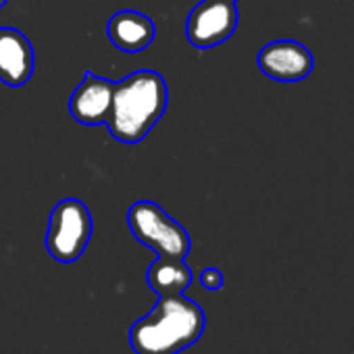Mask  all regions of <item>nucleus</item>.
I'll return each instance as SVG.
<instances>
[{"mask_svg": "<svg viewBox=\"0 0 354 354\" xmlns=\"http://www.w3.org/2000/svg\"><path fill=\"white\" fill-rule=\"evenodd\" d=\"M207 327L198 302L177 294L160 296L156 306L129 329V346L136 354H180L194 346Z\"/></svg>", "mask_w": 354, "mask_h": 354, "instance_id": "nucleus-1", "label": "nucleus"}, {"mask_svg": "<svg viewBox=\"0 0 354 354\" xmlns=\"http://www.w3.org/2000/svg\"><path fill=\"white\" fill-rule=\"evenodd\" d=\"M167 82L156 71H136L115 84L106 121L111 136L123 144L142 142L167 111Z\"/></svg>", "mask_w": 354, "mask_h": 354, "instance_id": "nucleus-2", "label": "nucleus"}, {"mask_svg": "<svg viewBox=\"0 0 354 354\" xmlns=\"http://www.w3.org/2000/svg\"><path fill=\"white\" fill-rule=\"evenodd\" d=\"M127 225L133 238L158 257L186 259L190 254L192 240L186 227L152 201L133 203L127 211Z\"/></svg>", "mask_w": 354, "mask_h": 354, "instance_id": "nucleus-3", "label": "nucleus"}, {"mask_svg": "<svg viewBox=\"0 0 354 354\" xmlns=\"http://www.w3.org/2000/svg\"><path fill=\"white\" fill-rule=\"evenodd\" d=\"M92 213L77 198L61 201L48 219L46 230V250L63 265L75 263L88 248L92 238Z\"/></svg>", "mask_w": 354, "mask_h": 354, "instance_id": "nucleus-4", "label": "nucleus"}, {"mask_svg": "<svg viewBox=\"0 0 354 354\" xmlns=\"http://www.w3.org/2000/svg\"><path fill=\"white\" fill-rule=\"evenodd\" d=\"M238 7L232 0H203L186 24L188 42L194 48H213L227 42L238 30Z\"/></svg>", "mask_w": 354, "mask_h": 354, "instance_id": "nucleus-5", "label": "nucleus"}, {"mask_svg": "<svg viewBox=\"0 0 354 354\" xmlns=\"http://www.w3.org/2000/svg\"><path fill=\"white\" fill-rule=\"evenodd\" d=\"M259 69L283 84H294L306 80L315 69L313 53L296 40H275L261 48L257 57Z\"/></svg>", "mask_w": 354, "mask_h": 354, "instance_id": "nucleus-6", "label": "nucleus"}, {"mask_svg": "<svg viewBox=\"0 0 354 354\" xmlns=\"http://www.w3.org/2000/svg\"><path fill=\"white\" fill-rule=\"evenodd\" d=\"M115 82L86 71L69 98V113L82 125H102L111 117Z\"/></svg>", "mask_w": 354, "mask_h": 354, "instance_id": "nucleus-7", "label": "nucleus"}, {"mask_svg": "<svg viewBox=\"0 0 354 354\" xmlns=\"http://www.w3.org/2000/svg\"><path fill=\"white\" fill-rule=\"evenodd\" d=\"M34 48L15 28H0V82L9 88L26 86L34 75Z\"/></svg>", "mask_w": 354, "mask_h": 354, "instance_id": "nucleus-8", "label": "nucleus"}, {"mask_svg": "<svg viewBox=\"0 0 354 354\" xmlns=\"http://www.w3.org/2000/svg\"><path fill=\"white\" fill-rule=\"evenodd\" d=\"M106 34L115 48L127 55H138L154 42L156 28L152 19L140 11H119L109 19Z\"/></svg>", "mask_w": 354, "mask_h": 354, "instance_id": "nucleus-9", "label": "nucleus"}, {"mask_svg": "<svg viewBox=\"0 0 354 354\" xmlns=\"http://www.w3.org/2000/svg\"><path fill=\"white\" fill-rule=\"evenodd\" d=\"M146 281L150 290H154L158 296H177V294H184L192 286L194 275L184 259L158 257L148 267Z\"/></svg>", "mask_w": 354, "mask_h": 354, "instance_id": "nucleus-10", "label": "nucleus"}, {"mask_svg": "<svg viewBox=\"0 0 354 354\" xmlns=\"http://www.w3.org/2000/svg\"><path fill=\"white\" fill-rule=\"evenodd\" d=\"M201 283H203V288H207L211 292H217V290L223 288V273L219 269H215V267H209V269H205L201 273Z\"/></svg>", "mask_w": 354, "mask_h": 354, "instance_id": "nucleus-11", "label": "nucleus"}, {"mask_svg": "<svg viewBox=\"0 0 354 354\" xmlns=\"http://www.w3.org/2000/svg\"><path fill=\"white\" fill-rule=\"evenodd\" d=\"M5 5H7V0H0V9H3Z\"/></svg>", "mask_w": 354, "mask_h": 354, "instance_id": "nucleus-12", "label": "nucleus"}, {"mask_svg": "<svg viewBox=\"0 0 354 354\" xmlns=\"http://www.w3.org/2000/svg\"><path fill=\"white\" fill-rule=\"evenodd\" d=\"M232 3H236V0H232Z\"/></svg>", "mask_w": 354, "mask_h": 354, "instance_id": "nucleus-13", "label": "nucleus"}]
</instances>
